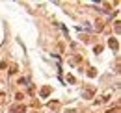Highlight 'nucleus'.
<instances>
[{
  "mask_svg": "<svg viewBox=\"0 0 121 113\" xmlns=\"http://www.w3.org/2000/svg\"><path fill=\"white\" fill-rule=\"evenodd\" d=\"M26 111V108L22 106V104H19V106H13L11 108V113H24Z\"/></svg>",
  "mask_w": 121,
  "mask_h": 113,
  "instance_id": "1",
  "label": "nucleus"
},
{
  "mask_svg": "<svg viewBox=\"0 0 121 113\" xmlns=\"http://www.w3.org/2000/svg\"><path fill=\"white\" fill-rule=\"evenodd\" d=\"M110 46H112V48H117V41H114V39H110Z\"/></svg>",
  "mask_w": 121,
  "mask_h": 113,
  "instance_id": "2",
  "label": "nucleus"
}]
</instances>
